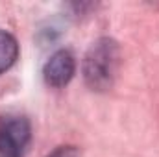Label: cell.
Segmentation results:
<instances>
[{"label":"cell","mask_w":159,"mask_h":157,"mask_svg":"<svg viewBox=\"0 0 159 157\" xmlns=\"http://www.w3.org/2000/svg\"><path fill=\"white\" fill-rule=\"evenodd\" d=\"M119 69V44L109 37L98 39L85 54L83 78L93 91H107Z\"/></svg>","instance_id":"cell-1"},{"label":"cell","mask_w":159,"mask_h":157,"mask_svg":"<svg viewBox=\"0 0 159 157\" xmlns=\"http://www.w3.org/2000/svg\"><path fill=\"white\" fill-rule=\"evenodd\" d=\"M76 72L74 56L69 50L54 52L43 67V78L50 87H65Z\"/></svg>","instance_id":"cell-2"},{"label":"cell","mask_w":159,"mask_h":157,"mask_svg":"<svg viewBox=\"0 0 159 157\" xmlns=\"http://www.w3.org/2000/svg\"><path fill=\"white\" fill-rule=\"evenodd\" d=\"M17 57H19L17 39L7 32H0V74L9 70L15 65Z\"/></svg>","instance_id":"cell-3"},{"label":"cell","mask_w":159,"mask_h":157,"mask_svg":"<svg viewBox=\"0 0 159 157\" xmlns=\"http://www.w3.org/2000/svg\"><path fill=\"white\" fill-rule=\"evenodd\" d=\"M24 146L0 129V157H20Z\"/></svg>","instance_id":"cell-4"},{"label":"cell","mask_w":159,"mask_h":157,"mask_svg":"<svg viewBox=\"0 0 159 157\" xmlns=\"http://www.w3.org/2000/svg\"><path fill=\"white\" fill-rule=\"evenodd\" d=\"M78 150L74 146H57L52 154H48L46 157H78Z\"/></svg>","instance_id":"cell-5"}]
</instances>
